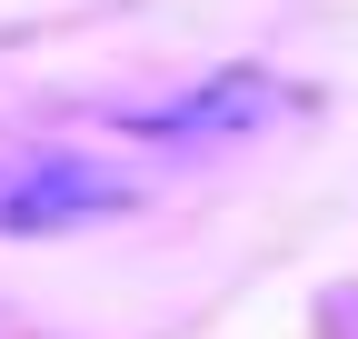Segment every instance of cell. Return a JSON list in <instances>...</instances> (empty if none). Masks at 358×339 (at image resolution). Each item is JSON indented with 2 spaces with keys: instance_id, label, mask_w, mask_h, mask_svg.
Instances as JSON below:
<instances>
[{
  "instance_id": "6da1fadb",
  "label": "cell",
  "mask_w": 358,
  "mask_h": 339,
  "mask_svg": "<svg viewBox=\"0 0 358 339\" xmlns=\"http://www.w3.org/2000/svg\"><path fill=\"white\" fill-rule=\"evenodd\" d=\"M129 190L90 160H60V150H30L10 180H0V230H70L90 209H120Z\"/></svg>"
}]
</instances>
